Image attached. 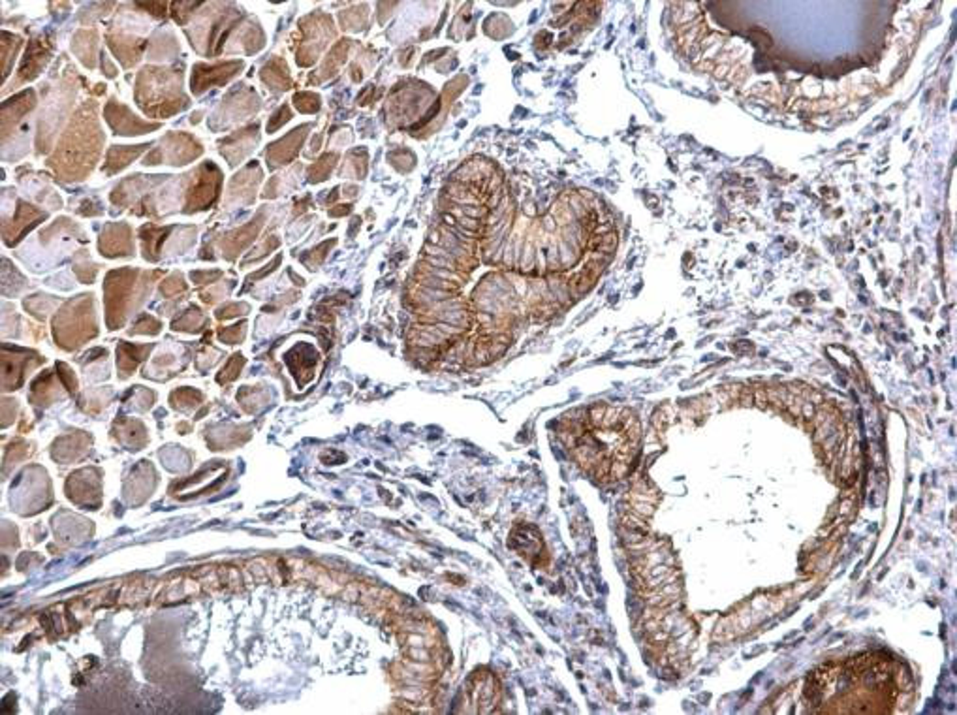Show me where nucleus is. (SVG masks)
<instances>
[{"label":"nucleus","mask_w":957,"mask_h":715,"mask_svg":"<svg viewBox=\"0 0 957 715\" xmlns=\"http://www.w3.org/2000/svg\"><path fill=\"white\" fill-rule=\"evenodd\" d=\"M102 145L104 134L98 124L96 104L87 101L80 112L72 115V123L58 140L48 166L64 181H83L101 158Z\"/></svg>","instance_id":"1"},{"label":"nucleus","mask_w":957,"mask_h":715,"mask_svg":"<svg viewBox=\"0 0 957 715\" xmlns=\"http://www.w3.org/2000/svg\"><path fill=\"white\" fill-rule=\"evenodd\" d=\"M181 69L147 67L140 72L136 83L138 106L154 117H170L183 112L190 102L181 89Z\"/></svg>","instance_id":"2"},{"label":"nucleus","mask_w":957,"mask_h":715,"mask_svg":"<svg viewBox=\"0 0 957 715\" xmlns=\"http://www.w3.org/2000/svg\"><path fill=\"white\" fill-rule=\"evenodd\" d=\"M76 87L78 85L72 80L64 78L60 81V85L53 87V91L49 92V96L46 99L44 110L40 113L38 134H37L38 155H42V153H46L49 149V144L57 136L62 121L66 119V115L70 113L74 99H76V92H78Z\"/></svg>","instance_id":"3"},{"label":"nucleus","mask_w":957,"mask_h":715,"mask_svg":"<svg viewBox=\"0 0 957 715\" xmlns=\"http://www.w3.org/2000/svg\"><path fill=\"white\" fill-rule=\"evenodd\" d=\"M185 179V190H183V213L192 215L209 209L220 194L222 188V174L213 165V162H206L200 168H196L188 176H183Z\"/></svg>","instance_id":"4"},{"label":"nucleus","mask_w":957,"mask_h":715,"mask_svg":"<svg viewBox=\"0 0 957 715\" xmlns=\"http://www.w3.org/2000/svg\"><path fill=\"white\" fill-rule=\"evenodd\" d=\"M196 234V226H170V229H156L153 224L144 226L140 230L144 256L154 260V252H158V258L164 256V252L181 254L194 245Z\"/></svg>","instance_id":"5"},{"label":"nucleus","mask_w":957,"mask_h":715,"mask_svg":"<svg viewBox=\"0 0 957 715\" xmlns=\"http://www.w3.org/2000/svg\"><path fill=\"white\" fill-rule=\"evenodd\" d=\"M202 153H204V147L194 136H188L185 133H172L160 142V147L153 149L144 158L142 165L145 166H156V165L185 166L188 165V162L196 160Z\"/></svg>","instance_id":"6"},{"label":"nucleus","mask_w":957,"mask_h":715,"mask_svg":"<svg viewBox=\"0 0 957 715\" xmlns=\"http://www.w3.org/2000/svg\"><path fill=\"white\" fill-rule=\"evenodd\" d=\"M243 69V60H226L207 67V64H196L192 69V81L190 89L194 94H204L211 87L226 85L229 80H234Z\"/></svg>","instance_id":"7"},{"label":"nucleus","mask_w":957,"mask_h":715,"mask_svg":"<svg viewBox=\"0 0 957 715\" xmlns=\"http://www.w3.org/2000/svg\"><path fill=\"white\" fill-rule=\"evenodd\" d=\"M104 117L112 130L119 136H142L156 130L158 123H149L132 113L126 106L119 104L115 99H112L104 110Z\"/></svg>","instance_id":"8"},{"label":"nucleus","mask_w":957,"mask_h":715,"mask_svg":"<svg viewBox=\"0 0 957 715\" xmlns=\"http://www.w3.org/2000/svg\"><path fill=\"white\" fill-rule=\"evenodd\" d=\"M250 102H256V94H252V92H249L245 89H238L234 92H229L226 99L222 101V104L217 108L213 119H211V128L220 130V128H226L229 124H234V123L245 119V115L252 112V104Z\"/></svg>","instance_id":"9"},{"label":"nucleus","mask_w":957,"mask_h":715,"mask_svg":"<svg viewBox=\"0 0 957 715\" xmlns=\"http://www.w3.org/2000/svg\"><path fill=\"white\" fill-rule=\"evenodd\" d=\"M48 219V211H42L27 202H19L12 220H5V241L6 245H16L27 232L35 229L37 224Z\"/></svg>","instance_id":"10"},{"label":"nucleus","mask_w":957,"mask_h":715,"mask_svg":"<svg viewBox=\"0 0 957 715\" xmlns=\"http://www.w3.org/2000/svg\"><path fill=\"white\" fill-rule=\"evenodd\" d=\"M35 106H37V94L32 89L16 94L14 99L3 104V144L8 142L10 136L17 133L16 128L25 121V117L32 110H35Z\"/></svg>","instance_id":"11"},{"label":"nucleus","mask_w":957,"mask_h":715,"mask_svg":"<svg viewBox=\"0 0 957 715\" xmlns=\"http://www.w3.org/2000/svg\"><path fill=\"white\" fill-rule=\"evenodd\" d=\"M98 251L108 258L134 254V236H132L130 226L124 222L108 224L101 236V241H98Z\"/></svg>","instance_id":"12"},{"label":"nucleus","mask_w":957,"mask_h":715,"mask_svg":"<svg viewBox=\"0 0 957 715\" xmlns=\"http://www.w3.org/2000/svg\"><path fill=\"white\" fill-rule=\"evenodd\" d=\"M172 176H130L128 179L121 181L113 192H112V202L115 206H130L136 202L145 192H149L153 187L166 183Z\"/></svg>","instance_id":"13"},{"label":"nucleus","mask_w":957,"mask_h":715,"mask_svg":"<svg viewBox=\"0 0 957 715\" xmlns=\"http://www.w3.org/2000/svg\"><path fill=\"white\" fill-rule=\"evenodd\" d=\"M49 59H51V44H48V40L44 37L32 40L28 44V48H27V53H25V59L21 62V67H19L16 83H27V81H32L35 78H38L42 74V70L48 67Z\"/></svg>","instance_id":"14"},{"label":"nucleus","mask_w":957,"mask_h":715,"mask_svg":"<svg viewBox=\"0 0 957 715\" xmlns=\"http://www.w3.org/2000/svg\"><path fill=\"white\" fill-rule=\"evenodd\" d=\"M256 142H258V126L254 124L245 130H238L236 134L224 138L218 144V151L228 160V165L234 168L252 151V145Z\"/></svg>","instance_id":"15"},{"label":"nucleus","mask_w":957,"mask_h":715,"mask_svg":"<svg viewBox=\"0 0 957 715\" xmlns=\"http://www.w3.org/2000/svg\"><path fill=\"white\" fill-rule=\"evenodd\" d=\"M258 170V166H249L245 168L241 174L234 176V179L229 181L228 185V192H226V206H239V204H250L252 202V190H256V183L260 179H254L252 183L247 185V181H250V177L254 176V172Z\"/></svg>","instance_id":"16"},{"label":"nucleus","mask_w":957,"mask_h":715,"mask_svg":"<svg viewBox=\"0 0 957 715\" xmlns=\"http://www.w3.org/2000/svg\"><path fill=\"white\" fill-rule=\"evenodd\" d=\"M108 44L124 69L134 67L142 57V42L132 35H113V32H110Z\"/></svg>","instance_id":"17"},{"label":"nucleus","mask_w":957,"mask_h":715,"mask_svg":"<svg viewBox=\"0 0 957 715\" xmlns=\"http://www.w3.org/2000/svg\"><path fill=\"white\" fill-rule=\"evenodd\" d=\"M147 147V144L144 145H113L110 151H108V156H106V162H104V172L106 176H113L121 170H124L132 160H136Z\"/></svg>","instance_id":"18"},{"label":"nucleus","mask_w":957,"mask_h":715,"mask_svg":"<svg viewBox=\"0 0 957 715\" xmlns=\"http://www.w3.org/2000/svg\"><path fill=\"white\" fill-rule=\"evenodd\" d=\"M72 51L85 64L87 69L96 67L98 53V32L96 30H80L72 40Z\"/></svg>","instance_id":"19"},{"label":"nucleus","mask_w":957,"mask_h":715,"mask_svg":"<svg viewBox=\"0 0 957 715\" xmlns=\"http://www.w3.org/2000/svg\"><path fill=\"white\" fill-rule=\"evenodd\" d=\"M162 42L164 40H162V30H160V32H156V35L153 37V40L149 42V55H151V59H154V60L174 59V55H177L181 51V48H179V44H177V40H175V37L172 35V32L168 35L166 44H162Z\"/></svg>","instance_id":"20"},{"label":"nucleus","mask_w":957,"mask_h":715,"mask_svg":"<svg viewBox=\"0 0 957 715\" xmlns=\"http://www.w3.org/2000/svg\"><path fill=\"white\" fill-rule=\"evenodd\" d=\"M19 46H21V38L19 37H14V35H10V32H3V70H5L3 74H5V80L10 74L12 60H16Z\"/></svg>","instance_id":"21"},{"label":"nucleus","mask_w":957,"mask_h":715,"mask_svg":"<svg viewBox=\"0 0 957 715\" xmlns=\"http://www.w3.org/2000/svg\"><path fill=\"white\" fill-rule=\"evenodd\" d=\"M102 70H106L104 74H106L108 78H115V76H117V69H115L113 64L110 62L108 55H102Z\"/></svg>","instance_id":"22"}]
</instances>
